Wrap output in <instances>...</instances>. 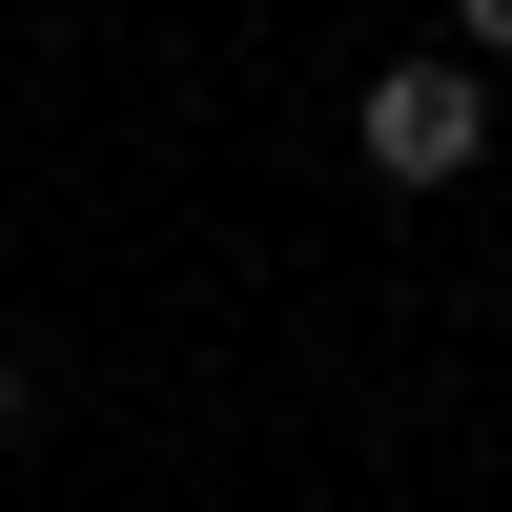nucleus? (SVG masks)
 <instances>
[{"mask_svg":"<svg viewBox=\"0 0 512 512\" xmlns=\"http://www.w3.org/2000/svg\"><path fill=\"white\" fill-rule=\"evenodd\" d=\"M349 144L390 164V185H472V164H492V103H472V62H390L349 103Z\"/></svg>","mask_w":512,"mask_h":512,"instance_id":"f257e3e1","label":"nucleus"},{"mask_svg":"<svg viewBox=\"0 0 512 512\" xmlns=\"http://www.w3.org/2000/svg\"><path fill=\"white\" fill-rule=\"evenodd\" d=\"M451 21H472V41H492V62H512V0H451Z\"/></svg>","mask_w":512,"mask_h":512,"instance_id":"f03ea898","label":"nucleus"},{"mask_svg":"<svg viewBox=\"0 0 512 512\" xmlns=\"http://www.w3.org/2000/svg\"><path fill=\"white\" fill-rule=\"evenodd\" d=\"M0 431H21V349H0Z\"/></svg>","mask_w":512,"mask_h":512,"instance_id":"7ed1b4c3","label":"nucleus"}]
</instances>
